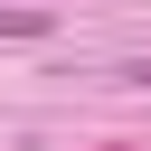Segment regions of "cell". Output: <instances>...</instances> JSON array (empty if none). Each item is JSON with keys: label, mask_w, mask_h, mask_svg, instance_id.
<instances>
[{"label": "cell", "mask_w": 151, "mask_h": 151, "mask_svg": "<svg viewBox=\"0 0 151 151\" xmlns=\"http://www.w3.org/2000/svg\"><path fill=\"white\" fill-rule=\"evenodd\" d=\"M57 9H0V38H47Z\"/></svg>", "instance_id": "1"}, {"label": "cell", "mask_w": 151, "mask_h": 151, "mask_svg": "<svg viewBox=\"0 0 151 151\" xmlns=\"http://www.w3.org/2000/svg\"><path fill=\"white\" fill-rule=\"evenodd\" d=\"M123 85H151V66H132V76H123Z\"/></svg>", "instance_id": "2"}, {"label": "cell", "mask_w": 151, "mask_h": 151, "mask_svg": "<svg viewBox=\"0 0 151 151\" xmlns=\"http://www.w3.org/2000/svg\"><path fill=\"white\" fill-rule=\"evenodd\" d=\"M19 9H47V0H19Z\"/></svg>", "instance_id": "3"}]
</instances>
